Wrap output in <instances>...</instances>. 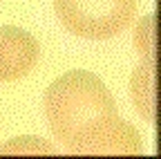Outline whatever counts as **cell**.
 Instances as JSON below:
<instances>
[{
    "label": "cell",
    "instance_id": "obj_4",
    "mask_svg": "<svg viewBox=\"0 0 161 159\" xmlns=\"http://www.w3.org/2000/svg\"><path fill=\"white\" fill-rule=\"evenodd\" d=\"M130 99L141 114L161 137V63L141 61L130 76Z\"/></svg>",
    "mask_w": 161,
    "mask_h": 159
},
{
    "label": "cell",
    "instance_id": "obj_6",
    "mask_svg": "<svg viewBox=\"0 0 161 159\" xmlns=\"http://www.w3.org/2000/svg\"><path fill=\"white\" fill-rule=\"evenodd\" d=\"M0 155H56L54 144L38 137H16L5 146H0Z\"/></svg>",
    "mask_w": 161,
    "mask_h": 159
},
{
    "label": "cell",
    "instance_id": "obj_5",
    "mask_svg": "<svg viewBox=\"0 0 161 159\" xmlns=\"http://www.w3.org/2000/svg\"><path fill=\"white\" fill-rule=\"evenodd\" d=\"M134 45L141 61L161 63V16L150 14L141 18L134 31Z\"/></svg>",
    "mask_w": 161,
    "mask_h": 159
},
{
    "label": "cell",
    "instance_id": "obj_3",
    "mask_svg": "<svg viewBox=\"0 0 161 159\" xmlns=\"http://www.w3.org/2000/svg\"><path fill=\"white\" fill-rule=\"evenodd\" d=\"M40 56L38 41L25 29L5 25L0 27V83L18 81L29 74Z\"/></svg>",
    "mask_w": 161,
    "mask_h": 159
},
{
    "label": "cell",
    "instance_id": "obj_1",
    "mask_svg": "<svg viewBox=\"0 0 161 159\" xmlns=\"http://www.w3.org/2000/svg\"><path fill=\"white\" fill-rule=\"evenodd\" d=\"M43 108L56 141L72 155H103L108 134L116 128L114 96L87 70H72L45 90Z\"/></svg>",
    "mask_w": 161,
    "mask_h": 159
},
{
    "label": "cell",
    "instance_id": "obj_2",
    "mask_svg": "<svg viewBox=\"0 0 161 159\" xmlns=\"http://www.w3.org/2000/svg\"><path fill=\"white\" fill-rule=\"evenodd\" d=\"M54 11L74 36L105 41L132 23L136 0H54Z\"/></svg>",
    "mask_w": 161,
    "mask_h": 159
}]
</instances>
